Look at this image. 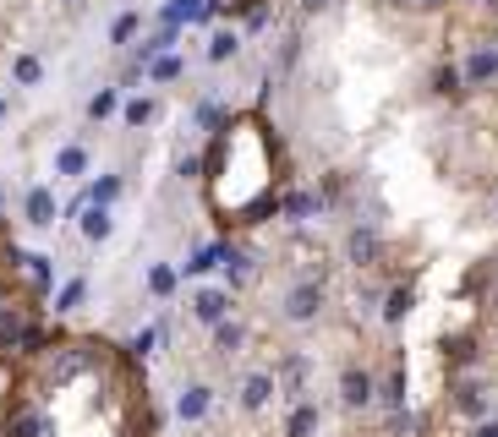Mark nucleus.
<instances>
[{"label": "nucleus", "mask_w": 498, "mask_h": 437, "mask_svg": "<svg viewBox=\"0 0 498 437\" xmlns=\"http://www.w3.org/2000/svg\"><path fill=\"white\" fill-rule=\"evenodd\" d=\"M280 312H285V323H313V317L323 312V285H318V279L291 285V290H285V301H280Z\"/></svg>", "instance_id": "1"}, {"label": "nucleus", "mask_w": 498, "mask_h": 437, "mask_svg": "<svg viewBox=\"0 0 498 437\" xmlns=\"http://www.w3.org/2000/svg\"><path fill=\"white\" fill-rule=\"evenodd\" d=\"M186 307H192V323L214 328V323H225V317H230V290H225V285H197Z\"/></svg>", "instance_id": "2"}, {"label": "nucleus", "mask_w": 498, "mask_h": 437, "mask_svg": "<svg viewBox=\"0 0 498 437\" xmlns=\"http://www.w3.org/2000/svg\"><path fill=\"white\" fill-rule=\"evenodd\" d=\"M208 416H214V389L208 383H186L181 400H175V421L181 427H203Z\"/></svg>", "instance_id": "3"}, {"label": "nucleus", "mask_w": 498, "mask_h": 437, "mask_svg": "<svg viewBox=\"0 0 498 437\" xmlns=\"http://www.w3.org/2000/svg\"><path fill=\"white\" fill-rule=\"evenodd\" d=\"M77 235H82L88 246H104V241L115 235V213H110L104 203H82V208H77Z\"/></svg>", "instance_id": "4"}, {"label": "nucleus", "mask_w": 498, "mask_h": 437, "mask_svg": "<svg viewBox=\"0 0 498 437\" xmlns=\"http://www.w3.org/2000/svg\"><path fill=\"white\" fill-rule=\"evenodd\" d=\"M340 400H345V411H367V405L378 400L373 372H367V367H345V372H340Z\"/></svg>", "instance_id": "5"}, {"label": "nucleus", "mask_w": 498, "mask_h": 437, "mask_svg": "<svg viewBox=\"0 0 498 437\" xmlns=\"http://www.w3.org/2000/svg\"><path fill=\"white\" fill-rule=\"evenodd\" d=\"M22 219H27L33 230H49V224L60 219V203H55V192H49V186H27V192H22Z\"/></svg>", "instance_id": "6"}, {"label": "nucleus", "mask_w": 498, "mask_h": 437, "mask_svg": "<svg viewBox=\"0 0 498 437\" xmlns=\"http://www.w3.org/2000/svg\"><path fill=\"white\" fill-rule=\"evenodd\" d=\"M77 372H88V345H55V361H49L44 383H71Z\"/></svg>", "instance_id": "7"}, {"label": "nucleus", "mask_w": 498, "mask_h": 437, "mask_svg": "<svg viewBox=\"0 0 498 437\" xmlns=\"http://www.w3.org/2000/svg\"><path fill=\"white\" fill-rule=\"evenodd\" d=\"M55 175H60V181H88V175H93V153H88L82 142H66V148L55 153Z\"/></svg>", "instance_id": "8"}, {"label": "nucleus", "mask_w": 498, "mask_h": 437, "mask_svg": "<svg viewBox=\"0 0 498 437\" xmlns=\"http://www.w3.org/2000/svg\"><path fill=\"white\" fill-rule=\"evenodd\" d=\"M236 55H241V33H236V27H214L208 44H203V60H208V66H230Z\"/></svg>", "instance_id": "9"}, {"label": "nucleus", "mask_w": 498, "mask_h": 437, "mask_svg": "<svg viewBox=\"0 0 498 437\" xmlns=\"http://www.w3.org/2000/svg\"><path fill=\"white\" fill-rule=\"evenodd\" d=\"M219 263H225V241H208V246H192V257L181 263V274L186 279H208V274H219Z\"/></svg>", "instance_id": "10"}, {"label": "nucleus", "mask_w": 498, "mask_h": 437, "mask_svg": "<svg viewBox=\"0 0 498 437\" xmlns=\"http://www.w3.org/2000/svg\"><path fill=\"white\" fill-rule=\"evenodd\" d=\"M219 268H225V290H241V285L252 279L258 257H252L247 246H230V241H225V263H219Z\"/></svg>", "instance_id": "11"}, {"label": "nucleus", "mask_w": 498, "mask_h": 437, "mask_svg": "<svg viewBox=\"0 0 498 437\" xmlns=\"http://www.w3.org/2000/svg\"><path fill=\"white\" fill-rule=\"evenodd\" d=\"M16 263L27 268L33 296H49V290H55V257H44V252H16Z\"/></svg>", "instance_id": "12"}, {"label": "nucleus", "mask_w": 498, "mask_h": 437, "mask_svg": "<svg viewBox=\"0 0 498 437\" xmlns=\"http://www.w3.org/2000/svg\"><path fill=\"white\" fill-rule=\"evenodd\" d=\"M461 77H466L472 88L493 82V77H498V44H482V49H472V55H466V66H461Z\"/></svg>", "instance_id": "13"}, {"label": "nucleus", "mask_w": 498, "mask_h": 437, "mask_svg": "<svg viewBox=\"0 0 498 437\" xmlns=\"http://www.w3.org/2000/svg\"><path fill=\"white\" fill-rule=\"evenodd\" d=\"M345 257H351L356 268H373V257H378V230H373V224H356V230L345 235Z\"/></svg>", "instance_id": "14"}, {"label": "nucleus", "mask_w": 498, "mask_h": 437, "mask_svg": "<svg viewBox=\"0 0 498 437\" xmlns=\"http://www.w3.org/2000/svg\"><path fill=\"white\" fill-rule=\"evenodd\" d=\"M274 394H280L274 389V372H247L241 378V411H263Z\"/></svg>", "instance_id": "15"}, {"label": "nucleus", "mask_w": 498, "mask_h": 437, "mask_svg": "<svg viewBox=\"0 0 498 437\" xmlns=\"http://www.w3.org/2000/svg\"><path fill=\"white\" fill-rule=\"evenodd\" d=\"M121 192H126V175H121V170H104L99 181H88V186H82V197H88V203H104V208H115V203H121Z\"/></svg>", "instance_id": "16"}, {"label": "nucleus", "mask_w": 498, "mask_h": 437, "mask_svg": "<svg viewBox=\"0 0 498 437\" xmlns=\"http://www.w3.org/2000/svg\"><path fill=\"white\" fill-rule=\"evenodd\" d=\"M280 208H285V219H296V224H302V219H323V213H329L318 192H285V197H280Z\"/></svg>", "instance_id": "17"}, {"label": "nucleus", "mask_w": 498, "mask_h": 437, "mask_svg": "<svg viewBox=\"0 0 498 437\" xmlns=\"http://www.w3.org/2000/svg\"><path fill=\"white\" fill-rule=\"evenodd\" d=\"M318 421H323V416H318V405H313V400H296V405H291V416H285V437H313V432H318Z\"/></svg>", "instance_id": "18"}, {"label": "nucleus", "mask_w": 498, "mask_h": 437, "mask_svg": "<svg viewBox=\"0 0 498 437\" xmlns=\"http://www.w3.org/2000/svg\"><path fill=\"white\" fill-rule=\"evenodd\" d=\"M115 115H121V126H126V131H143V126L159 115V99H121V109H115Z\"/></svg>", "instance_id": "19"}, {"label": "nucleus", "mask_w": 498, "mask_h": 437, "mask_svg": "<svg viewBox=\"0 0 498 437\" xmlns=\"http://www.w3.org/2000/svg\"><path fill=\"white\" fill-rule=\"evenodd\" d=\"M241 345H247V328H241L236 317H225V323H214V356H219V361H230V356H236Z\"/></svg>", "instance_id": "20"}, {"label": "nucleus", "mask_w": 498, "mask_h": 437, "mask_svg": "<svg viewBox=\"0 0 498 437\" xmlns=\"http://www.w3.org/2000/svg\"><path fill=\"white\" fill-rule=\"evenodd\" d=\"M214 11H208V0H164V16L159 22H175V27H186V22H208Z\"/></svg>", "instance_id": "21"}, {"label": "nucleus", "mask_w": 498, "mask_h": 437, "mask_svg": "<svg viewBox=\"0 0 498 437\" xmlns=\"http://www.w3.org/2000/svg\"><path fill=\"white\" fill-rule=\"evenodd\" d=\"M148 77H154L159 88H170V82H181V77H186V60H181L175 49H164V55H154V60H148Z\"/></svg>", "instance_id": "22"}, {"label": "nucleus", "mask_w": 498, "mask_h": 437, "mask_svg": "<svg viewBox=\"0 0 498 437\" xmlns=\"http://www.w3.org/2000/svg\"><path fill=\"white\" fill-rule=\"evenodd\" d=\"M121 99H126V93H121L115 82H104V88H99V93L88 99V120H93V126H99V120H110V115L121 109Z\"/></svg>", "instance_id": "23"}, {"label": "nucleus", "mask_w": 498, "mask_h": 437, "mask_svg": "<svg viewBox=\"0 0 498 437\" xmlns=\"http://www.w3.org/2000/svg\"><path fill=\"white\" fill-rule=\"evenodd\" d=\"M175 285H181V268H175V263H154V268H148V296L170 301V296H175Z\"/></svg>", "instance_id": "24"}, {"label": "nucleus", "mask_w": 498, "mask_h": 437, "mask_svg": "<svg viewBox=\"0 0 498 437\" xmlns=\"http://www.w3.org/2000/svg\"><path fill=\"white\" fill-rule=\"evenodd\" d=\"M82 301H88V279H82V274H77V279H66V285L55 290V312H60V317H71Z\"/></svg>", "instance_id": "25"}, {"label": "nucleus", "mask_w": 498, "mask_h": 437, "mask_svg": "<svg viewBox=\"0 0 498 437\" xmlns=\"http://www.w3.org/2000/svg\"><path fill=\"white\" fill-rule=\"evenodd\" d=\"M5 437H44L38 411H33V405H16V411H11V421H5Z\"/></svg>", "instance_id": "26"}, {"label": "nucleus", "mask_w": 498, "mask_h": 437, "mask_svg": "<svg viewBox=\"0 0 498 437\" xmlns=\"http://www.w3.org/2000/svg\"><path fill=\"white\" fill-rule=\"evenodd\" d=\"M11 82H16V88H38V82H44V60H38V55H16V60H11Z\"/></svg>", "instance_id": "27"}, {"label": "nucleus", "mask_w": 498, "mask_h": 437, "mask_svg": "<svg viewBox=\"0 0 498 437\" xmlns=\"http://www.w3.org/2000/svg\"><path fill=\"white\" fill-rule=\"evenodd\" d=\"M192 126H203V131H225V126H230V115H225V104H219V99H203V104L192 109Z\"/></svg>", "instance_id": "28"}, {"label": "nucleus", "mask_w": 498, "mask_h": 437, "mask_svg": "<svg viewBox=\"0 0 498 437\" xmlns=\"http://www.w3.org/2000/svg\"><path fill=\"white\" fill-rule=\"evenodd\" d=\"M137 33H143V22H137V11H121V16L110 22V44H115V49H126V44H132Z\"/></svg>", "instance_id": "29"}, {"label": "nucleus", "mask_w": 498, "mask_h": 437, "mask_svg": "<svg viewBox=\"0 0 498 437\" xmlns=\"http://www.w3.org/2000/svg\"><path fill=\"white\" fill-rule=\"evenodd\" d=\"M378 400H384L389 416H400V411H406V372H389V383L378 389Z\"/></svg>", "instance_id": "30"}, {"label": "nucleus", "mask_w": 498, "mask_h": 437, "mask_svg": "<svg viewBox=\"0 0 498 437\" xmlns=\"http://www.w3.org/2000/svg\"><path fill=\"white\" fill-rule=\"evenodd\" d=\"M455 405H461L466 416H488V389H482V383H461Z\"/></svg>", "instance_id": "31"}, {"label": "nucleus", "mask_w": 498, "mask_h": 437, "mask_svg": "<svg viewBox=\"0 0 498 437\" xmlns=\"http://www.w3.org/2000/svg\"><path fill=\"white\" fill-rule=\"evenodd\" d=\"M466 88V77H461V66H439V77H433V93L439 99H455Z\"/></svg>", "instance_id": "32"}, {"label": "nucleus", "mask_w": 498, "mask_h": 437, "mask_svg": "<svg viewBox=\"0 0 498 437\" xmlns=\"http://www.w3.org/2000/svg\"><path fill=\"white\" fill-rule=\"evenodd\" d=\"M406 312H411V290L400 285V290H389V296H384V323H400Z\"/></svg>", "instance_id": "33"}, {"label": "nucleus", "mask_w": 498, "mask_h": 437, "mask_svg": "<svg viewBox=\"0 0 498 437\" xmlns=\"http://www.w3.org/2000/svg\"><path fill=\"white\" fill-rule=\"evenodd\" d=\"M263 27H269V5L258 0V5H247V11H241V33H263Z\"/></svg>", "instance_id": "34"}, {"label": "nucleus", "mask_w": 498, "mask_h": 437, "mask_svg": "<svg viewBox=\"0 0 498 437\" xmlns=\"http://www.w3.org/2000/svg\"><path fill=\"white\" fill-rule=\"evenodd\" d=\"M175 175H181V181H197V175H203V159H197V153H186V159L175 164Z\"/></svg>", "instance_id": "35"}, {"label": "nucleus", "mask_w": 498, "mask_h": 437, "mask_svg": "<svg viewBox=\"0 0 498 437\" xmlns=\"http://www.w3.org/2000/svg\"><path fill=\"white\" fill-rule=\"evenodd\" d=\"M472 437H498V421H482V427H477Z\"/></svg>", "instance_id": "36"}, {"label": "nucleus", "mask_w": 498, "mask_h": 437, "mask_svg": "<svg viewBox=\"0 0 498 437\" xmlns=\"http://www.w3.org/2000/svg\"><path fill=\"white\" fill-rule=\"evenodd\" d=\"M323 5H329V0H307V11H323Z\"/></svg>", "instance_id": "37"}, {"label": "nucleus", "mask_w": 498, "mask_h": 437, "mask_svg": "<svg viewBox=\"0 0 498 437\" xmlns=\"http://www.w3.org/2000/svg\"><path fill=\"white\" fill-rule=\"evenodd\" d=\"M411 5H444V0H411Z\"/></svg>", "instance_id": "38"}, {"label": "nucleus", "mask_w": 498, "mask_h": 437, "mask_svg": "<svg viewBox=\"0 0 498 437\" xmlns=\"http://www.w3.org/2000/svg\"><path fill=\"white\" fill-rule=\"evenodd\" d=\"M5 109H11V104H5V99H0V120H5Z\"/></svg>", "instance_id": "39"}, {"label": "nucleus", "mask_w": 498, "mask_h": 437, "mask_svg": "<svg viewBox=\"0 0 498 437\" xmlns=\"http://www.w3.org/2000/svg\"><path fill=\"white\" fill-rule=\"evenodd\" d=\"M0 213H5V192H0Z\"/></svg>", "instance_id": "40"}]
</instances>
